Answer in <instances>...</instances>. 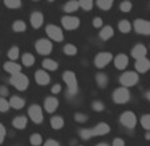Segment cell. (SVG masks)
<instances>
[{
    "mask_svg": "<svg viewBox=\"0 0 150 146\" xmlns=\"http://www.w3.org/2000/svg\"><path fill=\"white\" fill-rule=\"evenodd\" d=\"M51 126L53 128L54 130H60L62 126H64V120L60 116H54V117L51 118Z\"/></svg>",
    "mask_w": 150,
    "mask_h": 146,
    "instance_id": "cell-23",
    "label": "cell"
},
{
    "mask_svg": "<svg viewBox=\"0 0 150 146\" xmlns=\"http://www.w3.org/2000/svg\"><path fill=\"white\" fill-rule=\"evenodd\" d=\"M146 97H147V100L150 101V92H147V94H146Z\"/></svg>",
    "mask_w": 150,
    "mask_h": 146,
    "instance_id": "cell-50",
    "label": "cell"
},
{
    "mask_svg": "<svg viewBox=\"0 0 150 146\" xmlns=\"http://www.w3.org/2000/svg\"><path fill=\"white\" fill-rule=\"evenodd\" d=\"M12 28H13L15 32H23V31H25L27 26H25V23H24L23 20H16V21L13 23Z\"/></svg>",
    "mask_w": 150,
    "mask_h": 146,
    "instance_id": "cell-31",
    "label": "cell"
},
{
    "mask_svg": "<svg viewBox=\"0 0 150 146\" xmlns=\"http://www.w3.org/2000/svg\"><path fill=\"white\" fill-rule=\"evenodd\" d=\"M92 106H93V110H96V112H102V110L105 109L104 104H102L101 101H94L93 104H92Z\"/></svg>",
    "mask_w": 150,
    "mask_h": 146,
    "instance_id": "cell-40",
    "label": "cell"
},
{
    "mask_svg": "<svg viewBox=\"0 0 150 146\" xmlns=\"http://www.w3.org/2000/svg\"><path fill=\"white\" fill-rule=\"evenodd\" d=\"M64 53L68 56H74V55H77V48L72 44H67L64 47Z\"/></svg>",
    "mask_w": 150,
    "mask_h": 146,
    "instance_id": "cell-34",
    "label": "cell"
},
{
    "mask_svg": "<svg viewBox=\"0 0 150 146\" xmlns=\"http://www.w3.org/2000/svg\"><path fill=\"white\" fill-rule=\"evenodd\" d=\"M118 29L122 32V33H127V32H130V29H132L130 23L127 21V20H121L120 24H118Z\"/></svg>",
    "mask_w": 150,
    "mask_h": 146,
    "instance_id": "cell-30",
    "label": "cell"
},
{
    "mask_svg": "<svg viewBox=\"0 0 150 146\" xmlns=\"http://www.w3.org/2000/svg\"><path fill=\"white\" fill-rule=\"evenodd\" d=\"M113 6V0H98L97 1V7L102 11H108V9L112 8Z\"/></svg>",
    "mask_w": 150,
    "mask_h": 146,
    "instance_id": "cell-27",
    "label": "cell"
},
{
    "mask_svg": "<svg viewBox=\"0 0 150 146\" xmlns=\"http://www.w3.org/2000/svg\"><path fill=\"white\" fill-rule=\"evenodd\" d=\"M9 82L16 88L17 90H25L29 85V80L25 74L23 73H16V74H12L11 79H9Z\"/></svg>",
    "mask_w": 150,
    "mask_h": 146,
    "instance_id": "cell-2",
    "label": "cell"
},
{
    "mask_svg": "<svg viewBox=\"0 0 150 146\" xmlns=\"http://www.w3.org/2000/svg\"><path fill=\"white\" fill-rule=\"evenodd\" d=\"M57 108H59V100L56 97H48L44 102V109L48 113H53Z\"/></svg>",
    "mask_w": 150,
    "mask_h": 146,
    "instance_id": "cell-16",
    "label": "cell"
},
{
    "mask_svg": "<svg viewBox=\"0 0 150 146\" xmlns=\"http://www.w3.org/2000/svg\"><path fill=\"white\" fill-rule=\"evenodd\" d=\"M8 88L7 86H4V85H1V86H0V96H1V97H6V96H8Z\"/></svg>",
    "mask_w": 150,
    "mask_h": 146,
    "instance_id": "cell-45",
    "label": "cell"
},
{
    "mask_svg": "<svg viewBox=\"0 0 150 146\" xmlns=\"http://www.w3.org/2000/svg\"><path fill=\"white\" fill-rule=\"evenodd\" d=\"M6 134H7L6 128H4V125L0 122V143H3L4 138H6Z\"/></svg>",
    "mask_w": 150,
    "mask_h": 146,
    "instance_id": "cell-42",
    "label": "cell"
},
{
    "mask_svg": "<svg viewBox=\"0 0 150 146\" xmlns=\"http://www.w3.org/2000/svg\"><path fill=\"white\" fill-rule=\"evenodd\" d=\"M134 29L139 35H150V21L145 19H137L134 21Z\"/></svg>",
    "mask_w": 150,
    "mask_h": 146,
    "instance_id": "cell-10",
    "label": "cell"
},
{
    "mask_svg": "<svg viewBox=\"0 0 150 146\" xmlns=\"http://www.w3.org/2000/svg\"><path fill=\"white\" fill-rule=\"evenodd\" d=\"M74 120H76L77 122H85V121L88 120V116L84 114V113H76V114H74Z\"/></svg>",
    "mask_w": 150,
    "mask_h": 146,
    "instance_id": "cell-41",
    "label": "cell"
},
{
    "mask_svg": "<svg viewBox=\"0 0 150 146\" xmlns=\"http://www.w3.org/2000/svg\"><path fill=\"white\" fill-rule=\"evenodd\" d=\"M141 125L144 129H146L147 132L150 130V114H144L141 118Z\"/></svg>",
    "mask_w": 150,
    "mask_h": 146,
    "instance_id": "cell-36",
    "label": "cell"
},
{
    "mask_svg": "<svg viewBox=\"0 0 150 146\" xmlns=\"http://www.w3.org/2000/svg\"><path fill=\"white\" fill-rule=\"evenodd\" d=\"M93 27H96V28L102 27V19L101 17H94L93 19Z\"/></svg>",
    "mask_w": 150,
    "mask_h": 146,
    "instance_id": "cell-43",
    "label": "cell"
},
{
    "mask_svg": "<svg viewBox=\"0 0 150 146\" xmlns=\"http://www.w3.org/2000/svg\"><path fill=\"white\" fill-rule=\"evenodd\" d=\"M132 7H133V4H132L130 1H124V3H121L120 8H121L122 12H125V13H126V12H130Z\"/></svg>",
    "mask_w": 150,
    "mask_h": 146,
    "instance_id": "cell-39",
    "label": "cell"
},
{
    "mask_svg": "<svg viewBox=\"0 0 150 146\" xmlns=\"http://www.w3.org/2000/svg\"><path fill=\"white\" fill-rule=\"evenodd\" d=\"M112 146H125V141L122 138H116L112 143Z\"/></svg>",
    "mask_w": 150,
    "mask_h": 146,
    "instance_id": "cell-44",
    "label": "cell"
},
{
    "mask_svg": "<svg viewBox=\"0 0 150 146\" xmlns=\"http://www.w3.org/2000/svg\"><path fill=\"white\" fill-rule=\"evenodd\" d=\"M4 6L11 9L20 8V7H21V1H20V0H6V1H4Z\"/></svg>",
    "mask_w": 150,
    "mask_h": 146,
    "instance_id": "cell-32",
    "label": "cell"
},
{
    "mask_svg": "<svg viewBox=\"0 0 150 146\" xmlns=\"http://www.w3.org/2000/svg\"><path fill=\"white\" fill-rule=\"evenodd\" d=\"M80 137L82 138V140H91L92 138V132H91V129H82V130H80Z\"/></svg>",
    "mask_w": 150,
    "mask_h": 146,
    "instance_id": "cell-37",
    "label": "cell"
},
{
    "mask_svg": "<svg viewBox=\"0 0 150 146\" xmlns=\"http://www.w3.org/2000/svg\"><path fill=\"white\" fill-rule=\"evenodd\" d=\"M35 80H36V82L39 85H42V86H45V85L49 84V81H51V77H49V74L45 72V70H37L36 74H35Z\"/></svg>",
    "mask_w": 150,
    "mask_h": 146,
    "instance_id": "cell-13",
    "label": "cell"
},
{
    "mask_svg": "<svg viewBox=\"0 0 150 146\" xmlns=\"http://www.w3.org/2000/svg\"><path fill=\"white\" fill-rule=\"evenodd\" d=\"M29 142H31V145H33V146H40L42 143L41 134H39V133H33V134L29 137Z\"/></svg>",
    "mask_w": 150,
    "mask_h": 146,
    "instance_id": "cell-29",
    "label": "cell"
},
{
    "mask_svg": "<svg viewBox=\"0 0 150 146\" xmlns=\"http://www.w3.org/2000/svg\"><path fill=\"white\" fill-rule=\"evenodd\" d=\"M62 80L65 81L67 86H68V93L71 96L76 94L79 90V82H77V77L74 74V72L72 70H65L62 73Z\"/></svg>",
    "mask_w": 150,
    "mask_h": 146,
    "instance_id": "cell-1",
    "label": "cell"
},
{
    "mask_svg": "<svg viewBox=\"0 0 150 146\" xmlns=\"http://www.w3.org/2000/svg\"><path fill=\"white\" fill-rule=\"evenodd\" d=\"M112 60H113V55H112L110 52H101V53H98L96 56V59H94V65H96L97 68H104V67H106Z\"/></svg>",
    "mask_w": 150,
    "mask_h": 146,
    "instance_id": "cell-8",
    "label": "cell"
},
{
    "mask_svg": "<svg viewBox=\"0 0 150 146\" xmlns=\"http://www.w3.org/2000/svg\"><path fill=\"white\" fill-rule=\"evenodd\" d=\"M96 81H97V85H98L100 88H105L106 85H108L109 79L105 73H98V74L96 76Z\"/></svg>",
    "mask_w": 150,
    "mask_h": 146,
    "instance_id": "cell-25",
    "label": "cell"
},
{
    "mask_svg": "<svg viewBox=\"0 0 150 146\" xmlns=\"http://www.w3.org/2000/svg\"><path fill=\"white\" fill-rule=\"evenodd\" d=\"M19 48L17 47H12L11 49L8 51V57L11 59V61H15V60L19 59Z\"/></svg>",
    "mask_w": 150,
    "mask_h": 146,
    "instance_id": "cell-35",
    "label": "cell"
},
{
    "mask_svg": "<svg viewBox=\"0 0 150 146\" xmlns=\"http://www.w3.org/2000/svg\"><path fill=\"white\" fill-rule=\"evenodd\" d=\"M8 102H9V108H13V109H21L25 105V101L19 96H12Z\"/></svg>",
    "mask_w": 150,
    "mask_h": 146,
    "instance_id": "cell-20",
    "label": "cell"
},
{
    "mask_svg": "<svg viewBox=\"0 0 150 146\" xmlns=\"http://www.w3.org/2000/svg\"><path fill=\"white\" fill-rule=\"evenodd\" d=\"M28 116L35 124H41L42 122V110H41V106L37 104L32 105L31 108L28 109Z\"/></svg>",
    "mask_w": 150,
    "mask_h": 146,
    "instance_id": "cell-9",
    "label": "cell"
},
{
    "mask_svg": "<svg viewBox=\"0 0 150 146\" xmlns=\"http://www.w3.org/2000/svg\"><path fill=\"white\" fill-rule=\"evenodd\" d=\"M91 132H92V137H94V135H105L110 132V126L108 124H105V122H100L93 129H91Z\"/></svg>",
    "mask_w": 150,
    "mask_h": 146,
    "instance_id": "cell-12",
    "label": "cell"
},
{
    "mask_svg": "<svg viewBox=\"0 0 150 146\" xmlns=\"http://www.w3.org/2000/svg\"><path fill=\"white\" fill-rule=\"evenodd\" d=\"M61 24H62V27H64L65 29L72 31V29L79 28L80 19L79 17H74V16H64L61 19Z\"/></svg>",
    "mask_w": 150,
    "mask_h": 146,
    "instance_id": "cell-11",
    "label": "cell"
},
{
    "mask_svg": "<svg viewBox=\"0 0 150 146\" xmlns=\"http://www.w3.org/2000/svg\"><path fill=\"white\" fill-rule=\"evenodd\" d=\"M79 8H80L79 1H74V0H72V1H68V3L64 6V11H65L67 13H72V12H76Z\"/></svg>",
    "mask_w": 150,
    "mask_h": 146,
    "instance_id": "cell-24",
    "label": "cell"
},
{
    "mask_svg": "<svg viewBox=\"0 0 150 146\" xmlns=\"http://www.w3.org/2000/svg\"><path fill=\"white\" fill-rule=\"evenodd\" d=\"M47 35L49 36V39L53 41H62L64 40V32L60 27L57 26H48L47 27Z\"/></svg>",
    "mask_w": 150,
    "mask_h": 146,
    "instance_id": "cell-6",
    "label": "cell"
},
{
    "mask_svg": "<svg viewBox=\"0 0 150 146\" xmlns=\"http://www.w3.org/2000/svg\"><path fill=\"white\" fill-rule=\"evenodd\" d=\"M9 109V102L6 99L0 97V112H7Z\"/></svg>",
    "mask_w": 150,
    "mask_h": 146,
    "instance_id": "cell-38",
    "label": "cell"
},
{
    "mask_svg": "<svg viewBox=\"0 0 150 146\" xmlns=\"http://www.w3.org/2000/svg\"><path fill=\"white\" fill-rule=\"evenodd\" d=\"M113 35H114V31H113V28H112L110 26L102 27L101 32H100V37H101L102 40H109V39H112V37H113Z\"/></svg>",
    "mask_w": 150,
    "mask_h": 146,
    "instance_id": "cell-21",
    "label": "cell"
},
{
    "mask_svg": "<svg viewBox=\"0 0 150 146\" xmlns=\"http://www.w3.org/2000/svg\"><path fill=\"white\" fill-rule=\"evenodd\" d=\"M42 67L45 68L48 70H56L59 68V64H57L54 60H51V59H45L42 61Z\"/></svg>",
    "mask_w": 150,
    "mask_h": 146,
    "instance_id": "cell-26",
    "label": "cell"
},
{
    "mask_svg": "<svg viewBox=\"0 0 150 146\" xmlns=\"http://www.w3.org/2000/svg\"><path fill=\"white\" fill-rule=\"evenodd\" d=\"M4 70L11 73V74H16V73H20L21 65L16 64L15 61H7V62H4Z\"/></svg>",
    "mask_w": 150,
    "mask_h": 146,
    "instance_id": "cell-18",
    "label": "cell"
},
{
    "mask_svg": "<svg viewBox=\"0 0 150 146\" xmlns=\"http://www.w3.org/2000/svg\"><path fill=\"white\" fill-rule=\"evenodd\" d=\"M127 62H129V59H127L126 55L121 53L114 59V65H116L117 69H125L127 67Z\"/></svg>",
    "mask_w": 150,
    "mask_h": 146,
    "instance_id": "cell-19",
    "label": "cell"
},
{
    "mask_svg": "<svg viewBox=\"0 0 150 146\" xmlns=\"http://www.w3.org/2000/svg\"><path fill=\"white\" fill-rule=\"evenodd\" d=\"M150 69V60H147L146 57L145 59H139L136 61V70L139 73H145Z\"/></svg>",
    "mask_w": 150,
    "mask_h": 146,
    "instance_id": "cell-17",
    "label": "cell"
},
{
    "mask_svg": "<svg viewBox=\"0 0 150 146\" xmlns=\"http://www.w3.org/2000/svg\"><path fill=\"white\" fill-rule=\"evenodd\" d=\"M21 61H23L24 67H31V65L35 64V57H33V55H31V53H24Z\"/></svg>",
    "mask_w": 150,
    "mask_h": 146,
    "instance_id": "cell-28",
    "label": "cell"
},
{
    "mask_svg": "<svg viewBox=\"0 0 150 146\" xmlns=\"http://www.w3.org/2000/svg\"><path fill=\"white\" fill-rule=\"evenodd\" d=\"M146 53H147V49H146V47L142 44L136 45V47L132 49V56H133L136 60L145 59V57H146Z\"/></svg>",
    "mask_w": 150,
    "mask_h": 146,
    "instance_id": "cell-14",
    "label": "cell"
},
{
    "mask_svg": "<svg viewBox=\"0 0 150 146\" xmlns=\"http://www.w3.org/2000/svg\"><path fill=\"white\" fill-rule=\"evenodd\" d=\"M52 93H53V94H57V93H60L61 92V85L60 84H54L53 86H52Z\"/></svg>",
    "mask_w": 150,
    "mask_h": 146,
    "instance_id": "cell-46",
    "label": "cell"
},
{
    "mask_svg": "<svg viewBox=\"0 0 150 146\" xmlns=\"http://www.w3.org/2000/svg\"><path fill=\"white\" fill-rule=\"evenodd\" d=\"M44 146H60V145H59V142H57V141H54V140H48L45 143H44Z\"/></svg>",
    "mask_w": 150,
    "mask_h": 146,
    "instance_id": "cell-47",
    "label": "cell"
},
{
    "mask_svg": "<svg viewBox=\"0 0 150 146\" xmlns=\"http://www.w3.org/2000/svg\"><path fill=\"white\" fill-rule=\"evenodd\" d=\"M36 51L37 53L42 55V56H47L52 52V43L47 39H40L36 41Z\"/></svg>",
    "mask_w": 150,
    "mask_h": 146,
    "instance_id": "cell-7",
    "label": "cell"
},
{
    "mask_svg": "<svg viewBox=\"0 0 150 146\" xmlns=\"http://www.w3.org/2000/svg\"><path fill=\"white\" fill-rule=\"evenodd\" d=\"M79 6L84 11H91L93 8V1L92 0H81V1H79Z\"/></svg>",
    "mask_w": 150,
    "mask_h": 146,
    "instance_id": "cell-33",
    "label": "cell"
},
{
    "mask_svg": "<svg viewBox=\"0 0 150 146\" xmlns=\"http://www.w3.org/2000/svg\"><path fill=\"white\" fill-rule=\"evenodd\" d=\"M120 122L124 125L125 128H129V129H133L137 125V117L133 112L127 110V112H124L120 117Z\"/></svg>",
    "mask_w": 150,
    "mask_h": 146,
    "instance_id": "cell-5",
    "label": "cell"
},
{
    "mask_svg": "<svg viewBox=\"0 0 150 146\" xmlns=\"http://www.w3.org/2000/svg\"><path fill=\"white\" fill-rule=\"evenodd\" d=\"M130 100V92L127 90V88H117L113 92V101L116 104H125Z\"/></svg>",
    "mask_w": 150,
    "mask_h": 146,
    "instance_id": "cell-3",
    "label": "cell"
},
{
    "mask_svg": "<svg viewBox=\"0 0 150 146\" xmlns=\"http://www.w3.org/2000/svg\"><path fill=\"white\" fill-rule=\"evenodd\" d=\"M138 74L137 72H125L121 77H120V82L124 85V88H130L138 82Z\"/></svg>",
    "mask_w": 150,
    "mask_h": 146,
    "instance_id": "cell-4",
    "label": "cell"
},
{
    "mask_svg": "<svg viewBox=\"0 0 150 146\" xmlns=\"http://www.w3.org/2000/svg\"><path fill=\"white\" fill-rule=\"evenodd\" d=\"M27 122H28V120H27V117H24V116H17V117L12 121V124H13V126L16 128V129H25Z\"/></svg>",
    "mask_w": 150,
    "mask_h": 146,
    "instance_id": "cell-22",
    "label": "cell"
},
{
    "mask_svg": "<svg viewBox=\"0 0 150 146\" xmlns=\"http://www.w3.org/2000/svg\"><path fill=\"white\" fill-rule=\"evenodd\" d=\"M145 137H146V140H150V132H147V133H146V135H145Z\"/></svg>",
    "mask_w": 150,
    "mask_h": 146,
    "instance_id": "cell-48",
    "label": "cell"
},
{
    "mask_svg": "<svg viewBox=\"0 0 150 146\" xmlns=\"http://www.w3.org/2000/svg\"><path fill=\"white\" fill-rule=\"evenodd\" d=\"M96 146H109L108 143H98V145H96Z\"/></svg>",
    "mask_w": 150,
    "mask_h": 146,
    "instance_id": "cell-49",
    "label": "cell"
},
{
    "mask_svg": "<svg viewBox=\"0 0 150 146\" xmlns=\"http://www.w3.org/2000/svg\"><path fill=\"white\" fill-rule=\"evenodd\" d=\"M29 21H31V26L33 28H40L44 23V16H42L41 12H33L29 17Z\"/></svg>",
    "mask_w": 150,
    "mask_h": 146,
    "instance_id": "cell-15",
    "label": "cell"
}]
</instances>
